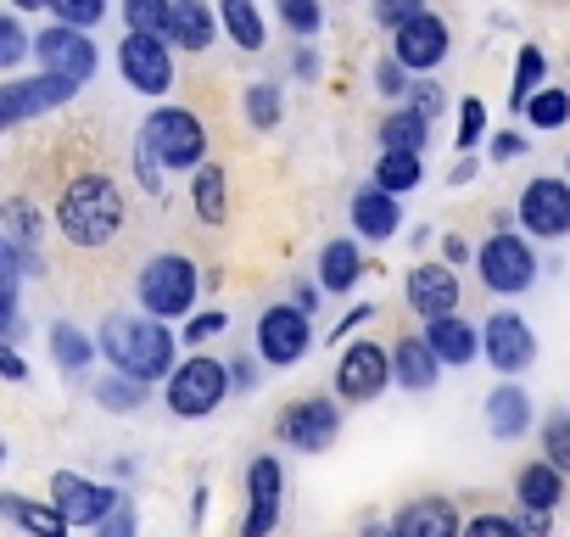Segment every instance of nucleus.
I'll return each mask as SVG.
<instances>
[{
	"label": "nucleus",
	"mask_w": 570,
	"mask_h": 537,
	"mask_svg": "<svg viewBox=\"0 0 570 537\" xmlns=\"http://www.w3.org/2000/svg\"><path fill=\"white\" fill-rule=\"evenodd\" d=\"M57 230L73 241V246H112L118 230H124V191L112 179V168H73L62 196H57Z\"/></svg>",
	"instance_id": "nucleus-1"
},
{
	"label": "nucleus",
	"mask_w": 570,
	"mask_h": 537,
	"mask_svg": "<svg viewBox=\"0 0 570 537\" xmlns=\"http://www.w3.org/2000/svg\"><path fill=\"white\" fill-rule=\"evenodd\" d=\"M101 353L118 364V375L129 381H174V336L163 331V320H107L101 331Z\"/></svg>",
	"instance_id": "nucleus-2"
},
{
	"label": "nucleus",
	"mask_w": 570,
	"mask_h": 537,
	"mask_svg": "<svg viewBox=\"0 0 570 537\" xmlns=\"http://www.w3.org/2000/svg\"><path fill=\"white\" fill-rule=\"evenodd\" d=\"M140 303L151 320H179L196 303V263L185 252H157L140 268Z\"/></svg>",
	"instance_id": "nucleus-3"
},
{
	"label": "nucleus",
	"mask_w": 570,
	"mask_h": 537,
	"mask_svg": "<svg viewBox=\"0 0 570 537\" xmlns=\"http://www.w3.org/2000/svg\"><path fill=\"white\" fill-rule=\"evenodd\" d=\"M140 146H146L163 168H196L202 152H207V129H202V118H196L190 107H163V113L146 118Z\"/></svg>",
	"instance_id": "nucleus-4"
},
{
	"label": "nucleus",
	"mask_w": 570,
	"mask_h": 537,
	"mask_svg": "<svg viewBox=\"0 0 570 537\" xmlns=\"http://www.w3.org/2000/svg\"><path fill=\"white\" fill-rule=\"evenodd\" d=\"M224 392H229V370H224L218 359L196 353V359H185L179 375L168 381V409H174L179 420H202V414H213V409L224 403Z\"/></svg>",
	"instance_id": "nucleus-5"
},
{
	"label": "nucleus",
	"mask_w": 570,
	"mask_h": 537,
	"mask_svg": "<svg viewBox=\"0 0 570 537\" xmlns=\"http://www.w3.org/2000/svg\"><path fill=\"white\" fill-rule=\"evenodd\" d=\"M475 263H481L487 292H503V297H514V292H525V286L537 281V257H531V246H525L520 235H509V230H492V241L475 252Z\"/></svg>",
	"instance_id": "nucleus-6"
},
{
	"label": "nucleus",
	"mask_w": 570,
	"mask_h": 537,
	"mask_svg": "<svg viewBox=\"0 0 570 537\" xmlns=\"http://www.w3.org/2000/svg\"><path fill=\"white\" fill-rule=\"evenodd\" d=\"M279 442H292V448H303V453H320V448H331L336 442V431H342V414H336V403L331 398H297L292 409L279 414Z\"/></svg>",
	"instance_id": "nucleus-7"
},
{
	"label": "nucleus",
	"mask_w": 570,
	"mask_h": 537,
	"mask_svg": "<svg viewBox=\"0 0 570 537\" xmlns=\"http://www.w3.org/2000/svg\"><path fill=\"white\" fill-rule=\"evenodd\" d=\"M392 375H397V370H392L386 348H375V342H353V348L342 353V364H336V392H342L347 403H375V398L386 392Z\"/></svg>",
	"instance_id": "nucleus-8"
},
{
	"label": "nucleus",
	"mask_w": 570,
	"mask_h": 537,
	"mask_svg": "<svg viewBox=\"0 0 570 537\" xmlns=\"http://www.w3.org/2000/svg\"><path fill=\"white\" fill-rule=\"evenodd\" d=\"M308 314L297 309V303H279V309H268L263 320H257V353L268 359V364H297L303 353H308Z\"/></svg>",
	"instance_id": "nucleus-9"
},
{
	"label": "nucleus",
	"mask_w": 570,
	"mask_h": 537,
	"mask_svg": "<svg viewBox=\"0 0 570 537\" xmlns=\"http://www.w3.org/2000/svg\"><path fill=\"white\" fill-rule=\"evenodd\" d=\"M118 68L140 96H163L174 85V57H168V40H157V35H129L118 46Z\"/></svg>",
	"instance_id": "nucleus-10"
},
{
	"label": "nucleus",
	"mask_w": 570,
	"mask_h": 537,
	"mask_svg": "<svg viewBox=\"0 0 570 537\" xmlns=\"http://www.w3.org/2000/svg\"><path fill=\"white\" fill-rule=\"evenodd\" d=\"M35 57L46 62V74H57V79H68V85H85V79L96 74V46H90V35L62 29V23L35 40Z\"/></svg>",
	"instance_id": "nucleus-11"
},
{
	"label": "nucleus",
	"mask_w": 570,
	"mask_h": 537,
	"mask_svg": "<svg viewBox=\"0 0 570 537\" xmlns=\"http://www.w3.org/2000/svg\"><path fill=\"white\" fill-rule=\"evenodd\" d=\"M520 224L542 241H559L570 230V185L564 179H531L520 191Z\"/></svg>",
	"instance_id": "nucleus-12"
},
{
	"label": "nucleus",
	"mask_w": 570,
	"mask_h": 537,
	"mask_svg": "<svg viewBox=\"0 0 570 537\" xmlns=\"http://www.w3.org/2000/svg\"><path fill=\"white\" fill-rule=\"evenodd\" d=\"M73 90H79V85H68V79H57V74H40V79H23V85H7V90H0V124L18 129V124L35 118V113L68 107Z\"/></svg>",
	"instance_id": "nucleus-13"
},
{
	"label": "nucleus",
	"mask_w": 570,
	"mask_h": 537,
	"mask_svg": "<svg viewBox=\"0 0 570 537\" xmlns=\"http://www.w3.org/2000/svg\"><path fill=\"white\" fill-rule=\"evenodd\" d=\"M118 498H124V492L96 487V481H85V476H73V470H57V476H51V504H57L68 520H79V526H101V520L118 509Z\"/></svg>",
	"instance_id": "nucleus-14"
},
{
	"label": "nucleus",
	"mask_w": 570,
	"mask_h": 537,
	"mask_svg": "<svg viewBox=\"0 0 570 537\" xmlns=\"http://www.w3.org/2000/svg\"><path fill=\"white\" fill-rule=\"evenodd\" d=\"M409 309L436 325V320H453L459 309V275H453V263H420L414 275H409Z\"/></svg>",
	"instance_id": "nucleus-15"
},
{
	"label": "nucleus",
	"mask_w": 570,
	"mask_h": 537,
	"mask_svg": "<svg viewBox=\"0 0 570 537\" xmlns=\"http://www.w3.org/2000/svg\"><path fill=\"white\" fill-rule=\"evenodd\" d=\"M279 487H285V476H279V465L263 453V459H252V470H246V526H240V537H268L274 526H279Z\"/></svg>",
	"instance_id": "nucleus-16"
},
{
	"label": "nucleus",
	"mask_w": 570,
	"mask_h": 537,
	"mask_svg": "<svg viewBox=\"0 0 570 537\" xmlns=\"http://www.w3.org/2000/svg\"><path fill=\"white\" fill-rule=\"evenodd\" d=\"M481 342H487L492 370H503V375H520V370L537 359V336H531V325H525L520 314H492Z\"/></svg>",
	"instance_id": "nucleus-17"
},
{
	"label": "nucleus",
	"mask_w": 570,
	"mask_h": 537,
	"mask_svg": "<svg viewBox=\"0 0 570 537\" xmlns=\"http://www.w3.org/2000/svg\"><path fill=\"white\" fill-rule=\"evenodd\" d=\"M392 57H397L403 68H414V74H431V68L448 57V23H442L436 12H420L409 29H397Z\"/></svg>",
	"instance_id": "nucleus-18"
},
{
	"label": "nucleus",
	"mask_w": 570,
	"mask_h": 537,
	"mask_svg": "<svg viewBox=\"0 0 570 537\" xmlns=\"http://www.w3.org/2000/svg\"><path fill=\"white\" fill-rule=\"evenodd\" d=\"M392 531L397 537H464L459 509L448 498H414V504H403L397 520H392Z\"/></svg>",
	"instance_id": "nucleus-19"
},
{
	"label": "nucleus",
	"mask_w": 570,
	"mask_h": 537,
	"mask_svg": "<svg viewBox=\"0 0 570 537\" xmlns=\"http://www.w3.org/2000/svg\"><path fill=\"white\" fill-rule=\"evenodd\" d=\"M392 370H397V381H403L409 392H431V387H436L442 359L431 353V342H425V336H397V359H392Z\"/></svg>",
	"instance_id": "nucleus-20"
},
{
	"label": "nucleus",
	"mask_w": 570,
	"mask_h": 537,
	"mask_svg": "<svg viewBox=\"0 0 570 537\" xmlns=\"http://www.w3.org/2000/svg\"><path fill=\"white\" fill-rule=\"evenodd\" d=\"M0 509H7L29 537H68V526H73L57 504H35V498H23V492H7V498H0Z\"/></svg>",
	"instance_id": "nucleus-21"
},
{
	"label": "nucleus",
	"mask_w": 570,
	"mask_h": 537,
	"mask_svg": "<svg viewBox=\"0 0 570 537\" xmlns=\"http://www.w3.org/2000/svg\"><path fill=\"white\" fill-rule=\"evenodd\" d=\"M364 275V257H358V241H331L320 252V286L325 292H353Z\"/></svg>",
	"instance_id": "nucleus-22"
},
{
	"label": "nucleus",
	"mask_w": 570,
	"mask_h": 537,
	"mask_svg": "<svg viewBox=\"0 0 570 537\" xmlns=\"http://www.w3.org/2000/svg\"><path fill=\"white\" fill-rule=\"evenodd\" d=\"M353 224H358V235L364 241H386L392 230H397V202L375 185V191H358L353 196Z\"/></svg>",
	"instance_id": "nucleus-23"
},
{
	"label": "nucleus",
	"mask_w": 570,
	"mask_h": 537,
	"mask_svg": "<svg viewBox=\"0 0 570 537\" xmlns=\"http://www.w3.org/2000/svg\"><path fill=\"white\" fill-rule=\"evenodd\" d=\"M425 342H431V353H436L442 364H470V359H475V331H470L459 314L425 325Z\"/></svg>",
	"instance_id": "nucleus-24"
},
{
	"label": "nucleus",
	"mask_w": 570,
	"mask_h": 537,
	"mask_svg": "<svg viewBox=\"0 0 570 537\" xmlns=\"http://www.w3.org/2000/svg\"><path fill=\"white\" fill-rule=\"evenodd\" d=\"M487 426H492V437H520V431L531 426L525 392H520V387H498V392L487 398Z\"/></svg>",
	"instance_id": "nucleus-25"
},
{
	"label": "nucleus",
	"mask_w": 570,
	"mask_h": 537,
	"mask_svg": "<svg viewBox=\"0 0 570 537\" xmlns=\"http://www.w3.org/2000/svg\"><path fill=\"white\" fill-rule=\"evenodd\" d=\"M168 40L185 46V51H207L213 46V12L202 7V0H179L174 23H168Z\"/></svg>",
	"instance_id": "nucleus-26"
},
{
	"label": "nucleus",
	"mask_w": 570,
	"mask_h": 537,
	"mask_svg": "<svg viewBox=\"0 0 570 537\" xmlns=\"http://www.w3.org/2000/svg\"><path fill=\"white\" fill-rule=\"evenodd\" d=\"M0 218H7V241L18 246V252H29L35 241H40V224H46V213L29 202V196H7V207H0ZM35 257V252H29Z\"/></svg>",
	"instance_id": "nucleus-27"
},
{
	"label": "nucleus",
	"mask_w": 570,
	"mask_h": 537,
	"mask_svg": "<svg viewBox=\"0 0 570 537\" xmlns=\"http://www.w3.org/2000/svg\"><path fill=\"white\" fill-rule=\"evenodd\" d=\"M196 213L207 224H224V213H229V174H224V163H207L196 174Z\"/></svg>",
	"instance_id": "nucleus-28"
},
{
	"label": "nucleus",
	"mask_w": 570,
	"mask_h": 537,
	"mask_svg": "<svg viewBox=\"0 0 570 537\" xmlns=\"http://www.w3.org/2000/svg\"><path fill=\"white\" fill-rule=\"evenodd\" d=\"M514 492H520L525 509H542V515H548V509L559 504V470H553L548 459H542V465H525L520 481H514Z\"/></svg>",
	"instance_id": "nucleus-29"
},
{
	"label": "nucleus",
	"mask_w": 570,
	"mask_h": 537,
	"mask_svg": "<svg viewBox=\"0 0 570 537\" xmlns=\"http://www.w3.org/2000/svg\"><path fill=\"white\" fill-rule=\"evenodd\" d=\"M542 68H548V62H542V51H537V46H520V62H514V90H509V107H520V113H525V107H531V101L542 96V90H537V85H542Z\"/></svg>",
	"instance_id": "nucleus-30"
},
{
	"label": "nucleus",
	"mask_w": 570,
	"mask_h": 537,
	"mask_svg": "<svg viewBox=\"0 0 570 537\" xmlns=\"http://www.w3.org/2000/svg\"><path fill=\"white\" fill-rule=\"evenodd\" d=\"M381 140H386V152H414V157H420V146H425V118H420L414 107H403V113H392V118L381 124Z\"/></svg>",
	"instance_id": "nucleus-31"
},
{
	"label": "nucleus",
	"mask_w": 570,
	"mask_h": 537,
	"mask_svg": "<svg viewBox=\"0 0 570 537\" xmlns=\"http://www.w3.org/2000/svg\"><path fill=\"white\" fill-rule=\"evenodd\" d=\"M224 29L235 35V46L240 51H263V18H257V7H246V0H224Z\"/></svg>",
	"instance_id": "nucleus-32"
},
{
	"label": "nucleus",
	"mask_w": 570,
	"mask_h": 537,
	"mask_svg": "<svg viewBox=\"0 0 570 537\" xmlns=\"http://www.w3.org/2000/svg\"><path fill=\"white\" fill-rule=\"evenodd\" d=\"M375 179H381V191H386V196L414 191V185H420V157H414V152H386V157H381V168H375Z\"/></svg>",
	"instance_id": "nucleus-33"
},
{
	"label": "nucleus",
	"mask_w": 570,
	"mask_h": 537,
	"mask_svg": "<svg viewBox=\"0 0 570 537\" xmlns=\"http://www.w3.org/2000/svg\"><path fill=\"white\" fill-rule=\"evenodd\" d=\"M124 18H129V35H157V40H168L174 7H163V0H129Z\"/></svg>",
	"instance_id": "nucleus-34"
},
{
	"label": "nucleus",
	"mask_w": 570,
	"mask_h": 537,
	"mask_svg": "<svg viewBox=\"0 0 570 537\" xmlns=\"http://www.w3.org/2000/svg\"><path fill=\"white\" fill-rule=\"evenodd\" d=\"M51 353H57L62 370H85V364H90V336L62 320V325H51Z\"/></svg>",
	"instance_id": "nucleus-35"
},
{
	"label": "nucleus",
	"mask_w": 570,
	"mask_h": 537,
	"mask_svg": "<svg viewBox=\"0 0 570 537\" xmlns=\"http://www.w3.org/2000/svg\"><path fill=\"white\" fill-rule=\"evenodd\" d=\"M279 113H285V101H279L274 85H246V118H252V129H274Z\"/></svg>",
	"instance_id": "nucleus-36"
},
{
	"label": "nucleus",
	"mask_w": 570,
	"mask_h": 537,
	"mask_svg": "<svg viewBox=\"0 0 570 537\" xmlns=\"http://www.w3.org/2000/svg\"><path fill=\"white\" fill-rule=\"evenodd\" d=\"M96 398H101L112 414H129V409H140L146 387H140V381H129V375H118V381H96Z\"/></svg>",
	"instance_id": "nucleus-37"
},
{
	"label": "nucleus",
	"mask_w": 570,
	"mask_h": 537,
	"mask_svg": "<svg viewBox=\"0 0 570 537\" xmlns=\"http://www.w3.org/2000/svg\"><path fill=\"white\" fill-rule=\"evenodd\" d=\"M525 118H531L537 129H559V124L570 118V96H564V90H542V96L525 107Z\"/></svg>",
	"instance_id": "nucleus-38"
},
{
	"label": "nucleus",
	"mask_w": 570,
	"mask_h": 537,
	"mask_svg": "<svg viewBox=\"0 0 570 537\" xmlns=\"http://www.w3.org/2000/svg\"><path fill=\"white\" fill-rule=\"evenodd\" d=\"M542 448H548V465L564 476V470H570V414H553V420L542 426Z\"/></svg>",
	"instance_id": "nucleus-39"
},
{
	"label": "nucleus",
	"mask_w": 570,
	"mask_h": 537,
	"mask_svg": "<svg viewBox=\"0 0 570 537\" xmlns=\"http://www.w3.org/2000/svg\"><path fill=\"white\" fill-rule=\"evenodd\" d=\"M62 29H96L101 23V0H57Z\"/></svg>",
	"instance_id": "nucleus-40"
},
{
	"label": "nucleus",
	"mask_w": 570,
	"mask_h": 537,
	"mask_svg": "<svg viewBox=\"0 0 570 537\" xmlns=\"http://www.w3.org/2000/svg\"><path fill=\"white\" fill-rule=\"evenodd\" d=\"M481 135H487V107H481V101L470 96V101L459 107V135H453V140H459V146L470 152V146H475Z\"/></svg>",
	"instance_id": "nucleus-41"
},
{
	"label": "nucleus",
	"mask_w": 570,
	"mask_h": 537,
	"mask_svg": "<svg viewBox=\"0 0 570 537\" xmlns=\"http://www.w3.org/2000/svg\"><path fill=\"white\" fill-rule=\"evenodd\" d=\"M279 18H285V29H297V35H320V23H325V12L308 7V0H285Z\"/></svg>",
	"instance_id": "nucleus-42"
},
{
	"label": "nucleus",
	"mask_w": 570,
	"mask_h": 537,
	"mask_svg": "<svg viewBox=\"0 0 570 537\" xmlns=\"http://www.w3.org/2000/svg\"><path fill=\"white\" fill-rule=\"evenodd\" d=\"M23 51H29V40H23L18 18H0V68H12Z\"/></svg>",
	"instance_id": "nucleus-43"
},
{
	"label": "nucleus",
	"mask_w": 570,
	"mask_h": 537,
	"mask_svg": "<svg viewBox=\"0 0 570 537\" xmlns=\"http://www.w3.org/2000/svg\"><path fill=\"white\" fill-rule=\"evenodd\" d=\"M96 531H101V537H135V504H129V498H118V509H112Z\"/></svg>",
	"instance_id": "nucleus-44"
},
{
	"label": "nucleus",
	"mask_w": 570,
	"mask_h": 537,
	"mask_svg": "<svg viewBox=\"0 0 570 537\" xmlns=\"http://www.w3.org/2000/svg\"><path fill=\"white\" fill-rule=\"evenodd\" d=\"M464 537H520V526L503 520V515H475V520L464 526Z\"/></svg>",
	"instance_id": "nucleus-45"
},
{
	"label": "nucleus",
	"mask_w": 570,
	"mask_h": 537,
	"mask_svg": "<svg viewBox=\"0 0 570 537\" xmlns=\"http://www.w3.org/2000/svg\"><path fill=\"white\" fill-rule=\"evenodd\" d=\"M409 107H414V113L431 124V118L442 113V85H431V79H425V85H414V101H409Z\"/></svg>",
	"instance_id": "nucleus-46"
},
{
	"label": "nucleus",
	"mask_w": 570,
	"mask_h": 537,
	"mask_svg": "<svg viewBox=\"0 0 570 537\" xmlns=\"http://www.w3.org/2000/svg\"><path fill=\"white\" fill-rule=\"evenodd\" d=\"M224 325H229V314H196V320L185 325V342L196 348V342H207V336H218Z\"/></svg>",
	"instance_id": "nucleus-47"
},
{
	"label": "nucleus",
	"mask_w": 570,
	"mask_h": 537,
	"mask_svg": "<svg viewBox=\"0 0 570 537\" xmlns=\"http://www.w3.org/2000/svg\"><path fill=\"white\" fill-rule=\"evenodd\" d=\"M375 85H381L386 96H403V90H409V85H403V62H397V57H392V62H381V74H375Z\"/></svg>",
	"instance_id": "nucleus-48"
},
{
	"label": "nucleus",
	"mask_w": 570,
	"mask_h": 537,
	"mask_svg": "<svg viewBox=\"0 0 570 537\" xmlns=\"http://www.w3.org/2000/svg\"><path fill=\"white\" fill-rule=\"evenodd\" d=\"M514 526H520V537H548V515L542 509H525Z\"/></svg>",
	"instance_id": "nucleus-49"
},
{
	"label": "nucleus",
	"mask_w": 570,
	"mask_h": 537,
	"mask_svg": "<svg viewBox=\"0 0 570 537\" xmlns=\"http://www.w3.org/2000/svg\"><path fill=\"white\" fill-rule=\"evenodd\" d=\"M520 152H525L520 135H498V140H492V157H498V163H509V157H520Z\"/></svg>",
	"instance_id": "nucleus-50"
},
{
	"label": "nucleus",
	"mask_w": 570,
	"mask_h": 537,
	"mask_svg": "<svg viewBox=\"0 0 570 537\" xmlns=\"http://www.w3.org/2000/svg\"><path fill=\"white\" fill-rule=\"evenodd\" d=\"M0 370H7L12 381H23V375H29V364L18 359V348H0Z\"/></svg>",
	"instance_id": "nucleus-51"
},
{
	"label": "nucleus",
	"mask_w": 570,
	"mask_h": 537,
	"mask_svg": "<svg viewBox=\"0 0 570 537\" xmlns=\"http://www.w3.org/2000/svg\"><path fill=\"white\" fill-rule=\"evenodd\" d=\"M370 314H375V309H370V303H358V309H353V314L342 320V331H336V336H347V331H358V325H364Z\"/></svg>",
	"instance_id": "nucleus-52"
},
{
	"label": "nucleus",
	"mask_w": 570,
	"mask_h": 537,
	"mask_svg": "<svg viewBox=\"0 0 570 537\" xmlns=\"http://www.w3.org/2000/svg\"><path fill=\"white\" fill-rule=\"evenodd\" d=\"M464 257H470V246L459 235H448V263H464Z\"/></svg>",
	"instance_id": "nucleus-53"
},
{
	"label": "nucleus",
	"mask_w": 570,
	"mask_h": 537,
	"mask_svg": "<svg viewBox=\"0 0 570 537\" xmlns=\"http://www.w3.org/2000/svg\"><path fill=\"white\" fill-rule=\"evenodd\" d=\"M297 309H303V314H308V309H320V292H314V286H303V292H297Z\"/></svg>",
	"instance_id": "nucleus-54"
},
{
	"label": "nucleus",
	"mask_w": 570,
	"mask_h": 537,
	"mask_svg": "<svg viewBox=\"0 0 570 537\" xmlns=\"http://www.w3.org/2000/svg\"><path fill=\"white\" fill-rule=\"evenodd\" d=\"M364 537H397V531H392V526H370Z\"/></svg>",
	"instance_id": "nucleus-55"
}]
</instances>
